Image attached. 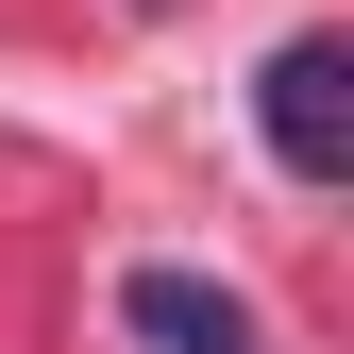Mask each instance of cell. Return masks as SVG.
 Returning a JSON list of instances; mask_svg holds the SVG:
<instances>
[{
  "label": "cell",
  "instance_id": "6da1fadb",
  "mask_svg": "<svg viewBox=\"0 0 354 354\" xmlns=\"http://www.w3.org/2000/svg\"><path fill=\"white\" fill-rule=\"evenodd\" d=\"M253 118H270V152L304 169V186H337V169H354V51H337V34H287L270 84H253Z\"/></svg>",
  "mask_w": 354,
  "mask_h": 354
},
{
  "label": "cell",
  "instance_id": "7a4b0ae2",
  "mask_svg": "<svg viewBox=\"0 0 354 354\" xmlns=\"http://www.w3.org/2000/svg\"><path fill=\"white\" fill-rule=\"evenodd\" d=\"M118 321H136L152 354H253V304L203 287V270H136V287H118Z\"/></svg>",
  "mask_w": 354,
  "mask_h": 354
}]
</instances>
